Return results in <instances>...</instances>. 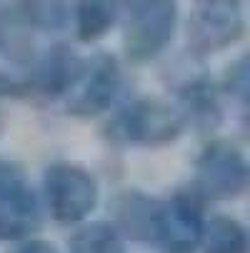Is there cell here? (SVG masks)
<instances>
[{"instance_id":"cell-1","label":"cell","mask_w":250,"mask_h":253,"mask_svg":"<svg viewBox=\"0 0 250 253\" xmlns=\"http://www.w3.org/2000/svg\"><path fill=\"white\" fill-rule=\"evenodd\" d=\"M43 213L60 226H80L90 221L88 215L95 211L100 188L90 170L78 163L58 161L45 168L40 188Z\"/></svg>"},{"instance_id":"cell-4","label":"cell","mask_w":250,"mask_h":253,"mask_svg":"<svg viewBox=\"0 0 250 253\" xmlns=\"http://www.w3.org/2000/svg\"><path fill=\"white\" fill-rule=\"evenodd\" d=\"M205 203L208 201H235L248 188V161L233 140H208L198 153L195 180L190 186Z\"/></svg>"},{"instance_id":"cell-10","label":"cell","mask_w":250,"mask_h":253,"mask_svg":"<svg viewBox=\"0 0 250 253\" xmlns=\"http://www.w3.org/2000/svg\"><path fill=\"white\" fill-rule=\"evenodd\" d=\"M43 206L33 186H20L15 191L0 193V241L23 243L35 238L43 223Z\"/></svg>"},{"instance_id":"cell-16","label":"cell","mask_w":250,"mask_h":253,"mask_svg":"<svg viewBox=\"0 0 250 253\" xmlns=\"http://www.w3.org/2000/svg\"><path fill=\"white\" fill-rule=\"evenodd\" d=\"M248 60H245V55L243 58H238L230 68H228V73H225V83H223V90L228 93V95H235L240 103H245V98H248Z\"/></svg>"},{"instance_id":"cell-6","label":"cell","mask_w":250,"mask_h":253,"mask_svg":"<svg viewBox=\"0 0 250 253\" xmlns=\"http://www.w3.org/2000/svg\"><path fill=\"white\" fill-rule=\"evenodd\" d=\"M125 76H123V65L115 55L110 53H98L95 58L85 60V70L65 100H68V111L75 116H100L118 100L123 93Z\"/></svg>"},{"instance_id":"cell-17","label":"cell","mask_w":250,"mask_h":253,"mask_svg":"<svg viewBox=\"0 0 250 253\" xmlns=\"http://www.w3.org/2000/svg\"><path fill=\"white\" fill-rule=\"evenodd\" d=\"M20 95H25L23 78L8 73V70H0V98H20Z\"/></svg>"},{"instance_id":"cell-8","label":"cell","mask_w":250,"mask_h":253,"mask_svg":"<svg viewBox=\"0 0 250 253\" xmlns=\"http://www.w3.org/2000/svg\"><path fill=\"white\" fill-rule=\"evenodd\" d=\"M245 33L240 3H198L188 18V48L198 55H213L230 48Z\"/></svg>"},{"instance_id":"cell-18","label":"cell","mask_w":250,"mask_h":253,"mask_svg":"<svg viewBox=\"0 0 250 253\" xmlns=\"http://www.w3.org/2000/svg\"><path fill=\"white\" fill-rule=\"evenodd\" d=\"M10 253H60L53 243L40 241V238H28L23 243H15V248Z\"/></svg>"},{"instance_id":"cell-2","label":"cell","mask_w":250,"mask_h":253,"mask_svg":"<svg viewBox=\"0 0 250 253\" xmlns=\"http://www.w3.org/2000/svg\"><path fill=\"white\" fill-rule=\"evenodd\" d=\"M108 130L125 146L153 148L178 140V135L185 130V118L180 116L178 105L155 98H135L110 118Z\"/></svg>"},{"instance_id":"cell-14","label":"cell","mask_w":250,"mask_h":253,"mask_svg":"<svg viewBox=\"0 0 250 253\" xmlns=\"http://www.w3.org/2000/svg\"><path fill=\"white\" fill-rule=\"evenodd\" d=\"M10 15H0V55L13 63H33L35 45H33V30L23 23L15 5L8 8Z\"/></svg>"},{"instance_id":"cell-15","label":"cell","mask_w":250,"mask_h":253,"mask_svg":"<svg viewBox=\"0 0 250 253\" xmlns=\"http://www.w3.org/2000/svg\"><path fill=\"white\" fill-rule=\"evenodd\" d=\"M15 10L30 30L58 33V30L70 28L73 5H65V3H18Z\"/></svg>"},{"instance_id":"cell-3","label":"cell","mask_w":250,"mask_h":253,"mask_svg":"<svg viewBox=\"0 0 250 253\" xmlns=\"http://www.w3.org/2000/svg\"><path fill=\"white\" fill-rule=\"evenodd\" d=\"M128 10L120 15L123 23V48L130 63L155 60L173 41L178 28L175 3H130L120 5Z\"/></svg>"},{"instance_id":"cell-12","label":"cell","mask_w":250,"mask_h":253,"mask_svg":"<svg viewBox=\"0 0 250 253\" xmlns=\"http://www.w3.org/2000/svg\"><path fill=\"white\" fill-rule=\"evenodd\" d=\"M68 253H125V238L110 221H85L70 236Z\"/></svg>"},{"instance_id":"cell-9","label":"cell","mask_w":250,"mask_h":253,"mask_svg":"<svg viewBox=\"0 0 250 253\" xmlns=\"http://www.w3.org/2000/svg\"><path fill=\"white\" fill-rule=\"evenodd\" d=\"M160 206H163V198L145 196L138 191H125V193L115 196V201H113L110 223L118 228V233L125 238V243L138 241V243L153 246Z\"/></svg>"},{"instance_id":"cell-7","label":"cell","mask_w":250,"mask_h":253,"mask_svg":"<svg viewBox=\"0 0 250 253\" xmlns=\"http://www.w3.org/2000/svg\"><path fill=\"white\" fill-rule=\"evenodd\" d=\"M85 60L75 48L65 43L50 45L45 53L35 55L28 65V76H23L25 95H38V98H68L78 85Z\"/></svg>"},{"instance_id":"cell-13","label":"cell","mask_w":250,"mask_h":253,"mask_svg":"<svg viewBox=\"0 0 250 253\" xmlns=\"http://www.w3.org/2000/svg\"><path fill=\"white\" fill-rule=\"evenodd\" d=\"M120 5L110 3H80L73 5L70 13V28L75 30V35L83 43L100 41L108 30H113L120 20Z\"/></svg>"},{"instance_id":"cell-5","label":"cell","mask_w":250,"mask_h":253,"mask_svg":"<svg viewBox=\"0 0 250 253\" xmlns=\"http://www.w3.org/2000/svg\"><path fill=\"white\" fill-rule=\"evenodd\" d=\"M205 223V201L193 191H178L163 201L153 248L160 253H195Z\"/></svg>"},{"instance_id":"cell-11","label":"cell","mask_w":250,"mask_h":253,"mask_svg":"<svg viewBox=\"0 0 250 253\" xmlns=\"http://www.w3.org/2000/svg\"><path fill=\"white\" fill-rule=\"evenodd\" d=\"M248 228L235 215L218 213L205 218L198 243L200 253H248Z\"/></svg>"}]
</instances>
